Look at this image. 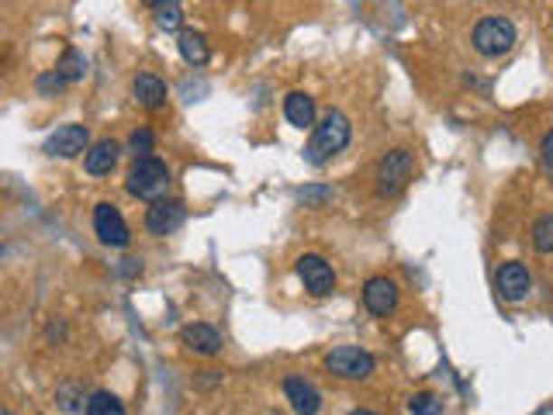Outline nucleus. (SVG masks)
<instances>
[{"label": "nucleus", "instance_id": "nucleus-18", "mask_svg": "<svg viewBox=\"0 0 553 415\" xmlns=\"http://www.w3.org/2000/svg\"><path fill=\"white\" fill-rule=\"evenodd\" d=\"M153 21H156L159 28L173 32V28H180V21H183V4L180 0H156L153 4Z\"/></svg>", "mask_w": 553, "mask_h": 415}, {"label": "nucleus", "instance_id": "nucleus-16", "mask_svg": "<svg viewBox=\"0 0 553 415\" xmlns=\"http://www.w3.org/2000/svg\"><path fill=\"white\" fill-rule=\"evenodd\" d=\"M284 115L295 128H312L315 125V98H308L305 90H295L284 98Z\"/></svg>", "mask_w": 553, "mask_h": 415}, {"label": "nucleus", "instance_id": "nucleus-9", "mask_svg": "<svg viewBox=\"0 0 553 415\" xmlns=\"http://www.w3.org/2000/svg\"><path fill=\"white\" fill-rule=\"evenodd\" d=\"M494 288H498V295L505 297V301H522V297L530 295V288H533V277H530V270L522 263L509 259V263L498 267Z\"/></svg>", "mask_w": 553, "mask_h": 415}, {"label": "nucleus", "instance_id": "nucleus-23", "mask_svg": "<svg viewBox=\"0 0 553 415\" xmlns=\"http://www.w3.org/2000/svg\"><path fill=\"white\" fill-rule=\"evenodd\" d=\"M128 149L138 156H153V132L149 128H138V132H132V138H128Z\"/></svg>", "mask_w": 553, "mask_h": 415}, {"label": "nucleus", "instance_id": "nucleus-10", "mask_svg": "<svg viewBox=\"0 0 553 415\" xmlns=\"http://www.w3.org/2000/svg\"><path fill=\"white\" fill-rule=\"evenodd\" d=\"M363 305H367L370 316H380V318L391 316L398 308V284L388 280V277H370L363 284Z\"/></svg>", "mask_w": 553, "mask_h": 415}, {"label": "nucleus", "instance_id": "nucleus-21", "mask_svg": "<svg viewBox=\"0 0 553 415\" xmlns=\"http://www.w3.org/2000/svg\"><path fill=\"white\" fill-rule=\"evenodd\" d=\"M533 246H536V253H553V215L536 218Z\"/></svg>", "mask_w": 553, "mask_h": 415}, {"label": "nucleus", "instance_id": "nucleus-13", "mask_svg": "<svg viewBox=\"0 0 553 415\" xmlns=\"http://www.w3.org/2000/svg\"><path fill=\"white\" fill-rule=\"evenodd\" d=\"M180 339L187 350H194L201 356H215L221 350V333L215 325H204V322H194V325H183L180 329Z\"/></svg>", "mask_w": 553, "mask_h": 415}, {"label": "nucleus", "instance_id": "nucleus-8", "mask_svg": "<svg viewBox=\"0 0 553 415\" xmlns=\"http://www.w3.org/2000/svg\"><path fill=\"white\" fill-rule=\"evenodd\" d=\"M87 146H90V132H87V125H62L56 128L49 142H45V153L49 156H60V159H73L80 153H87Z\"/></svg>", "mask_w": 553, "mask_h": 415}, {"label": "nucleus", "instance_id": "nucleus-12", "mask_svg": "<svg viewBox=\"0 0 553 415\" xmlns=\"http://www.w3.org/2000/svg\"><path fill=\"white\" fill-rule=\"evenodd\" d=\"M180 222H183V208H180L177 201H153V208L145 212V229L153 232V236H170L173 229H180Z\"/></svg>", "mask_w": 553, "mask_h": 415}, {"label": "nucleus", "instance_id": "nucleus-3", "mask_svg": "<svg viewBox=\"0 0 553 415\" xmlns=\"http://www.w3.org/2000/svg\"><path fill=\"white\" fill-rule=\"evenodd\" d=\"M412 153L408 149H391L388 156L377 163V194L380 198H395V194H401L405 191V184L412 180Z\"/></svg>", "mask_w": 553, "mask_h": 415}, {"label": "nucleus", "instance_id": "nucleus-30", "mask_svg": "<svg viewBox=\"0 0 553 415\" xmlns=\"http://www.w3.org/2000/svg\"><path fill=\"white\" fill-rule=\"evenodd\" d=\"M0 257H4V250H0Z\"/></svg>", "mask_w": 553, "mask_h": 415}, {"label": "nucleus", "instance_id": "nucleus-24", "mask_svg": "<svg viewBox=\"0 0 553 415\" xmlns=\"http://www.w3.org/2000/svg\"><path fill=\"white\" fill-rule=\"evenodd\" d=\"M329 198H333V191H329V187H305V191H301L305 208H322Z\"/></svg>", "mask_w": 553, "mask_h": 415}, {"label": "nucleus", "instance_id": "nucleus-14", "mask_svg": "<svg viewBox=\"0 0 553 415\" xmlns=\"http://www.w3.org/2000/svg\"><path fill=\"white\" fill-rule=\"evenodd\" d=\"M118 142H111V138H100L94 142L87 153H83V166H87V174L90 177H104V174H111L115 170V163H118Z\"/></svg>", "mask_w": 553, "mask_h": 415}, {"label": "nucleus", "instance_id": "nucleus-4", "mask_svg": "<svg viewBox=\"0 0 553 415\" xmlns=\"http://www.w3.org/2000/svg\"><path fill=\"white\" fill-rule=\"evenodd\" d=\"M474 49L481 56H488V60H498V56H505L509 49L515 45V24L509 18H484L477 21L474 35Z\"/></svg>", "mask_w": 553, "mask_h": 415}, {"label": "nucleus", "instance_id": "nucleus-20", "mask_svg": "<svg viewBox=\"0 0 553 415\" xmlns=\"http://www.w3.org/2000/svg\"><path fill=\"white\" fill-rule=\"evenodd\" d=\"M87 415H125V405L111 391H98L87 401Z\"/></svg>", "mask_w": 553, "mask_h": 415}, {"label": "nucleus", "instance_id": "nucleus-19", "mask_svg": "<svg viewBox=\"0 0 553 415\" xmlns=\"http://www.w3.org/2000/svg\"><path fill=\"white\" fill-rule=\"evenodd\" d=\"M56 73H60L66 83H77V80L87 77V60L80 56L77 49H66V52H62V60L56 62Z\"/></svg>", "mask_w": 553, "mask_h": 415}, {"label": "nucleus", "instance_id": "nucleus-6", "mask_svg": "<svg viewBox=\"0 0 553 415\" xmlns=\"http://www.w3.org/2000/svg\"><path fill=\"white\" fill-rule=\"evenodd\" d=\"M297 277H301L305 291H312L315 297H325L336 291V270L322 257H315V253H305V257L297 259Z\"/></svg>", "mask_w": 553, "mask_h": 415}, {"label": "nucleus", "instance_id": "nucleus-1", "mask_svg": "<svg viewBox=\"0 0 553 415\" xmlns=\"http://www.w3.org/2000/svg\"><path fill=\"white\" fill-rule=\"evenodd\" d=\"M350 136H353L350 118H346L342 111H329V115L322 118V125H315V136L308 142L305 156H308V163L322 166L325 159H333L336 153H342V149L350 146Z\"/></svg>", "mask_w": 553, "mask_h": 415}, {"label": "nucleus", "instance_id": "nucleus-7", "mask_svg": "<svg viewBox=\"0 0 553 415\" xmlns=\"http://www.w3.org/2000/svg\"><path fill=\"white\" fill-rule=\"evenodd\" d=\"M94 232L104 246H128V225H125V218L115 204H108V201H100L98 208H94Z\"/></svg>", "mask_w": 553, "mask_h": 415}, {"label": "nucleus", "instance_id": "nucleus-29", "mask_svg": "<svg viewBox=\"0 0 553 415\" xmlns=\"http://www.w3.org/2000/svg\"><path fill=\"white\" fill-rule=\"evenodd\" d=\"M0 415H11V412H0Z\"/></svg>", "mask_w": 553, "mask_h": 415}, {"label": "nucleus", "instance_id": "nucleus-11", "mask_svg": "<svg viewBox=\"0 0 553 415\" xmlns=\"http://www.w3.org/2000/svg\"><path fill=\"white\" fill-rule=\"evenodd\" d=\"M284 395L291 401V409L297 415H318L322 412V395L315 384H308L305 377H287L284 381Z\"/></svg>", "mask_w": 553, "mask_h": 415}, {"label": "nucleus", "instance_id": "nucleus-28", "mask_svg": "<svg viewBox=\"0 0 553 415\" xmlns=\"http://www.w3.org/2000/svg\"><path fill=\"white\" fill-rule=\"evenodd\" d=\"M142 4H149V7H153V4H156V0H142Z\"/></svg>", "mask_w": 553, "mask_h": 415}, {"label": "nucleus", "instance_id": "nucleus-25", "mask_svg": "<svg viewBox=\"0 0 553 415\" xmlns=\"http://www.w3.org/2000/svg\"><path fill=\"white\" fill-rule=\"evenodd\" d=\"M62 87H66V80H62L56 70H52V73H45V77H39V90H42V94H52V90L60 94Z\"/></svg>", "mask_w": 553, "mask_h": 415}, {"label": "nucleus", "instance_id": "nucleus-15", "mask_svg": "<svg viewBox=\"0 0 553 415\" xmlns=\"http://www.w3.org/2000/svg\"><path fill=\"white\" fill-rule=\"evenodd\" d=\"M132 94H136V100L142 108L156 111V108L166 104V83L159 77H153V73H138L136 83H132Z\"/></svg>", "mask_w": 553, "mask_h": 415}, {"label": "nucleus", "instance_id": "nucleus-27", "mask_svg": "<svg viewBox=\"0 0 553 415\" xmlns=\"http://www.w3.org/2000/svg\"><path fill=\"white\" fill-rule=\"evenodd\" d=\"M350 415H374V412H363V409H356V412H350Z\"/></svg>", "mask_w": 553, "mask_h": 415}, {"label": "nucleus", "instance_id": "nucleus-2", "mask_svg": "<svg viewBox=\"0 0 553 415\" xmlns=\"http://www.w3.org/2000/svg\"><path fill=\"white\" fill-rule=\"evenodd\" d=\"M128 194L138 201H159L170 187V166L159 156H138L128 170Z\"/></svg>", "mask_w": 553, "mask_h": 415}, {"label": "nucleus", "instance_id": "nucleus-22", "mask_svg": "<svg viewBox=\"0 0 553 415\" xmlns=\"http://www.w3.org/2000/svg\"><path fill=\"white\" fill-rule=\"evenodd\" d=\"M408 409H412V415H439L443 412V401H439L433 391H418V395L408 401Z\"/></svg>", "mask_w": 553, "mask_h": 415}, {"label": "nucleus", "instance_id": "nucleus-5", "mask_svg": "<svg viewBox=\"0 0 553 415\" xmlns=\"http://www.w3.org/2000/svg\"><path fill=\"white\" fill-rule=\"evenodd\" d=\"M325 367L336 377H342V381H367L374 374L377 360L367 350H360V346H336L333 354L325 356Z\"/></svg>", "mask_w": 553, "mask_h": 415}, {"label": "nucleus", "instance_id": "nucleus-26", "mask_svg": "<svg viewBox=\"0 0 553 415\" xmlns=\"http://www.w3.org/2000/svg\"><path fill=\"white\" fill-rule=\"evenodd\" d=\"M539 156H543V163L553 170V132H547V136H543V142H539Z\"/></svg>", "mask_w": 553, "mask_h": 415}, {"label": "nucleus", "instance_id": "nucleus-17", "mask_svg": "<svg viewBox=\"0 0 553 415\" xmlns=\"http://www.w3.org/2000/svg\"><path fill=\"white\" fill-rule=\"evenodd\" d=\"M180 56L191 62V66H204V62L211 60V49H208V42L201 32H180Z\"/></svg>", "mask_w": 553, "mask_h": 415}]
</instances>
